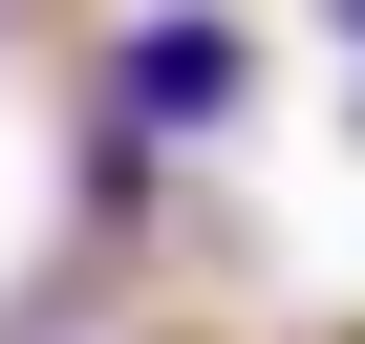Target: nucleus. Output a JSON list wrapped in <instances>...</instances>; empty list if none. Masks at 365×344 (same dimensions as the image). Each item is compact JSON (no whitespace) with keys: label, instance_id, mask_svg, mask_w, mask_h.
I'll list each match as a JSON object with an SVG mask.
<instances>
[{"label":"nucleus","instance_id":"f03ea898","mask_svg":"<svg viewBox=\"0 0 365 344\" xmlns=\"http://www.w3.org/2000/svg\"><path fill=\"white\" fill-rule=\"evenodd\" d=\"M322 22H344V44H365V0H322Z\"/></svg>","mask_w":365,"mask_h":344},{"label":"nucleus","instance_id":"f257e3e1","mask_svg":"<svg viewBox=\"0 0 365 344\" xmlns=\"http://www.w3.org/2000/svg\"><path fill=\"white\" fill-rule=\"evenodd\" d=\"M237 108H258V22L150 0V22H129V65H108V129H129V151H194V129H237Z\"/></svg>","mask_w":365,"mask_h":344}]
</instances>
